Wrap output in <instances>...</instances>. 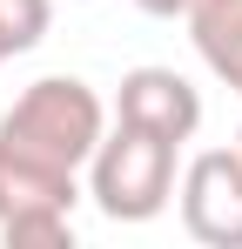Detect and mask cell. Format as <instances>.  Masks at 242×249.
Instances as JSON below:
<instances>
[{"label":"cell","mask_w":242,"mask_h":249,"mask_svg":"<svg viewBox=\"0 0 242 249\" xmlns=\"http://www.w3.org/2000/svg\"><path fill=\"white\" fill-rule=\"evenodd\" d=\"M101 135H108V108L81 74H40L0 115V148H14L40 168H61V175H81L87 155L101 148Z\"/></svg>","instance_id":"obj_1"},{"label":"cell","mask_w":242,"mask_h":249,"mask_svg":"<svg viewBox=\"0 0 242 249\" xmlns=\"http://www.w3.org/2000/svg\"><path fill=\"white\" fill-rule=\"evenodd\" d=\"M87 196L108 222H155L175 202V142L115 122V135H101V148L87 155Z\"/></svg>","instance_id":"obj_2"},{"label":"cell","mask_w":242,"mask_h":249,"mask_svg":"<svg viewBox=\"0 0 242 249\" xmlns=\"http://www.w3.org/2000/svg\"><path fill=\"white\" fill-rule=\"evenodd\" d=\"M81 182L0 148V243L7 249H68Z\"/></svg>","instance_id":"obj_3"},{"label":"cell","mask_w":242,"mask_h":249,"mask_svg":"<svg viewBox=\"0 0 242 249\" xmlns=\"http://www.w3.org/2000/svg\"><path fill=\"white\" fill-rule=\"evenodd\" d=\"M182 229L208 249H242V148H202L189 162Z\"/></svg>","instance_id":"obj_4"},{"label":"cell","mask_w":242,"mask_h":249,"mask_svg":"<svg viewBox=\"0 0 242 249\" xmlns=\"http://www.w3.org/2000/svg\"><path fill=\"white\" fill-rule=\"evenodd\" d=\"M115 122H135V128H148V135L182 148L202 128V94L175 68H128L121 88H115Z\"/></svg>","instance_id":"obj_5"},{"label":"cell","mask_w":242,"mask_h":249,"mask_svg":"<svg viewBox=\"0 0 242 249\" xmlns=\"http://www.w3.org/2000/svg\"><path fill=\"white\" fill-rule=\"evenodd\" d=\"M182 20H189V41H195L202 68L242 94V0H189Z\"/></svg>","instance_id":"obj_6"},{"label":"cell","mask_w":242,"mask_h":249,"mask_svg":"<svg viewBox=\"0 0 242 249\" xmlns=\"http://www.w3.org/2000/svg\"><path fill=\"white\" fill-rule=\"evenodd\" d=\"M47 14H54V0H0V54L14 61V54L40 47V34H47Z\"/></svg>","instance_id":"obj_7"},{"label":"cell","mask_w":242,"mask_h":249,"mask_svg":"<svg viewBox=\"0 0 242 249\" xmlns=\"http://www.w3.org/2000/svg\"><path fill=\"white\" fill-rule=\"evenodd\" d=\"M141 14H155V20H175V14H189V0H135Z\"/></svg>","instance_id":"obj_8"},{"label":"cell","mask_w":242,"mask_h":249,"mask_svg":"<svg viewBox=\"0 0 242 249\" xmlns=\"http://www.w3.org/2000/svg\"><path fill=\"white\" fill-rule=\"evenodd\" d=\"M236 148H242V135H236Z\"/></svg>","instance_id":"obj_9"},{"label":"cell","mask_w":242,"mask_h":249,"mask_svg":"<svg viewBox=\"0 0 242 249\" xmlns=\"http://www.w3.org/2000/svg\"><path fill=\"white\" fill-rule=\"evenodd\" d=\"M0 61H7V54H0Z\"/></svg>","instance_id":"obj_10"}]
</instances>
